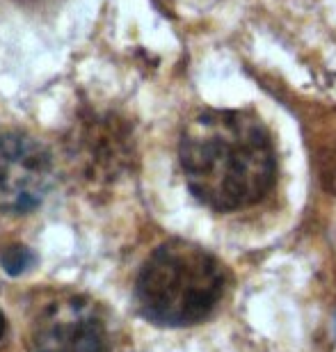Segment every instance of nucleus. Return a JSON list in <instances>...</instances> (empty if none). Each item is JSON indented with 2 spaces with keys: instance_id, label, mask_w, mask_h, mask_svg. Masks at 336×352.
I'll use <instances>...</instances> for the list:
<instances>
[{
  "instance_id": "nucleus-1",
  "label": "nucleus",
  "mask_w": 336,
  "mask_h": 352,
  "mask_svg": "<svg viewBox=\"0 0 336 352\" xmlns=\"http://www.w3.org/2000/svg\"><path fill=\"white\" fill-rule=\"evenodd\" d=\"M179 160L190 192L222 213L261 201L277 174L268 131L245 110L199 112L181 133Z\"/></svg>"
},
{
  "instance_id": "nucleus-2",
  "label": "nucleus",
  "mask_w": 336,
  "mask_h": 352,
  "mask_svg": "<svg viewBox=\"0 0 336 352\" xmlns=\"http://www.w3.org/2000/svg\"><path fill=\"white\" fill-rule=\"evenodd\" d=\"M227 270L204 248L170 241L151 252L135 281L144 318L165 327H186L208 318L227 293Z\"/></svg>"
},
{
  "instance_id": "nucleus-3",
  "label": "nucleus",
  "mask_w": 336,
  "mask_h": 352,
  "mask_svg": "<svg viewBox=\"0 0 336 352\" xmlns=\"http://www.w3.org/2000/svg\"><path fill=\"white\" fill-rule=\"evenodd\" d=\"M32 352H112L110 322L85 295L60 293L34 307L27 329Z\"/></svg>"
},
{
  "instance_id": "nucleus-4",
  "label": "nucleus",
  "mask_w": 336,
  "mask_h": 352,
  "mask_svg": "<svg viewBox=\"0 0 336 352\" xmlns=\"http://www.w3.org/2000/svg\"><path fill=\"white\" fill-rule=\"evenodd\" d=\"M55 165L44 142L30 133L0 131V210L27 215L44 204L53 186Z\"/></svg>"
},
{
  "instance_id": "nucleus-5",
  "label": "nucleus",
  "mask_w": 336,
  "mask_h": 352,
  "mask_svg": "<svg viewBox=\"0 0 336 352\" xmlns=\"http://www.w3.org/2000/svg\"><path fill=\"white\" fill-rule=\"evenodd\" d=\"M69 160L89 183L119 179L133 163L131 129L112 112H87L67 138Z\"/></svg>"
},
{
  "instance_id": "nucleus-6",
  "label": "nucleus",
  "mask_w": 336,
  "mask_h": 352,
  "mask_svg": "<svg viewBox=\"0 0 336 352\" xmlns=\"http://www.w3.org/2000/svg\"><path fill=\"white\" fill-rule=\"evenodd\" d=\"M0 263H3V270L7 274L16 277V274H23L34 263V254L27 248H23V245L12 243L0 250Z\"/></svg>"
},
{
  "instance_id": "nucleus-7",
  "label": "nucleus",
  "mask_w": 336,
  "mask_h": 352,
  "mask_svg": "<svg viewBox=\"0 0 336 352\" xmlns=\"http://www.w3.org/2000/svg\"><path fill=\"white\" fill-rule=\"evenodd\" d=\"M5 332H7V320H5L3 311H0V339H3V336H5Z\"/></svg>"
}]
</instances>
